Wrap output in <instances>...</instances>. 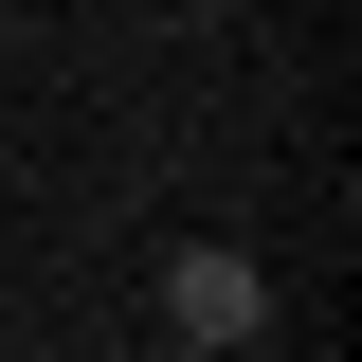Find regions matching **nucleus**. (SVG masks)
Segmentation results:
<instances>
[{"label": "nucleus", "mask_w": 362, "mask_h": 362, "mask_svg": "<svg viewBox=\"0 0 362 362\" xmlns=\"http://www.w3.org/2000/svg\"><path fill=\"white\" fill-rule=\"evenodd\" d=\"M254 326H272V272L254 254H235V235H181V254H163V344H254Z\"/></svg>", "instance_id": "obj_1"}, {"label": "nucleus", "mask_w": 362, "mask_h": 362, "mask_svg": "<svg viewBox=\"0 0 362 362\" xmlns=\"http://www.w3.org/2000/svg\"><path fill=\"white\" fill-rule=\"evenodd\" d=\"M73 362H109V344H73Z\"/></svg>", "instance_id": "obj_2"}]
</instances>
